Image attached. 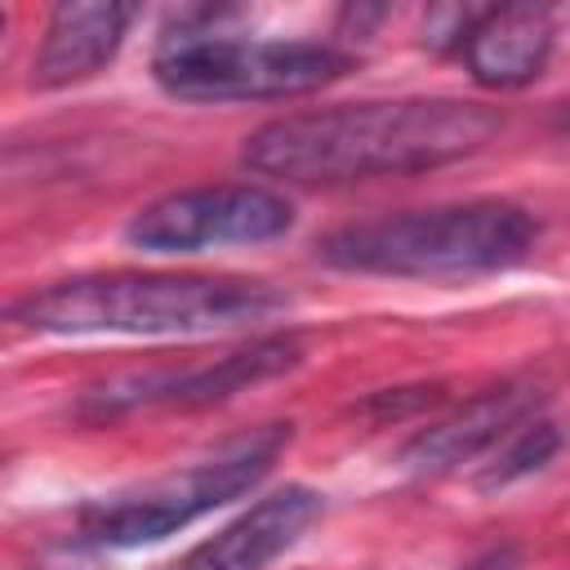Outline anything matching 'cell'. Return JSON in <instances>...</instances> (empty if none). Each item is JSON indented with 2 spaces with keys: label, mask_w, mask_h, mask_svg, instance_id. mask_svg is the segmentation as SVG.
Returning a JSON list of instances; mask_svg holds the SVG:
<instances>
[{
  "label": "cell",
  "mask_w": 570,
  "mask_h": 570,
  "mask_svg": "<svg viewBox=\"0 0 570 570\" xmlns=\"http://www.w3.org/2000/svg\"><path fill=\"white\" fill-rule=\"evenodd\" d=\"M503 116L468 98H383L294 111L258 125L240 160L263 178L334 187L387 174H423L481 151Z\"/></svg>",
  "instance_id": "cell-1"
},
{
  "label": "cell",
  "mask_w": 570,
  "mask_h": 570,
  "mask_svg": "<svg viewBox=\"0 0 570 570\" xmlns=\"http://www.w3.org/2000/svg\"><path fill=\"white\" fill-rule=\"evenodd\" d=\"M289 294L267 281L196 272H94L22 294L9 321L31 334H209L272 321Z\"/></svg>",
  "instance_id": "cell-2"
},
{
  "label": "cell",
  "mask_w": 570,
  "mask_h": 570,
  "mask_svg": "<svg viewBox=\"0 0 570 570\" xmlns=\"http://www.w3.org/2000/svg\"><path fill=\"white\" fill-rule=\"evenodd\" d=\"M539 240L530 209L512 200H463L436 209L387 214L347 223L316 240V258L334 272L396 276V281H445L481 276L521 263Z\"/></svg>",
  "instance_id": "cell-3"
},
{
  "label": "cell",
  "mask_w": 570,
  "mask_h": 570,
  "mask_svg": "<svg viewBox=\"0 0 570 570\" xmlns=\"http://www.w3.org/2000/svg\"><path fill=\"white\" fill-rule=\"evenodd\" d=\"M352 71V53L325 40H249L218 31V13L165 31L151 53V76L183 102H267L303 98Z\"/></svg>",
  "instance_id": "cell-4"
},
{
  "label": "cell",
  "mask_w": 570,
  "mask_h": 570,
  "mask_svg": "<svg viewBox=\"0 0 570 570\" xmlns=\"http://www.w3.org/2000/svg\"><path fill=\"white\" fill-rule=\"evenodd\" d=\"M285 445H289V423L254 428L183 472H169L138 490H120L111 499L89 503L76 517V534H80V543H94V548L160 543V539L178 534L183 525H191L196 517L254 490L276 468Z\"/></svg>",
  "instance_id": "cell-5"
},
{
  "label": "cell",
  "mask_w": 570,
  "mask_h": 570,
  "mask_svg": "<svg viewBox=\"0 0 570 570\" xmlns=\"http://www.w3.org/2000/svg\"><path fill=\"white\" fill-rule=\"evenodd\" d=\"M294 227V205L258 183L187 187L142 205L125 240L147 254H200L214 245H263Z\"/></svg>",
  "instance_id": "cell-6"
},
{
  "label": "cell",
  "mask_w": 570,
  "mask_h": 570,
  "mask_svg": "<svg viewBox=\"0 0 570 570\" xmlns=\"http://www.w3.org/2000/svg\"><path fill=\"white\" fill-rule=\"evenodd\" d=\"M303 361L298 334H263L236 352H223L218 361L187 365V370H147V374H125L111 383H98L85 392L80 414L85 419H116V414H138V410H200L232 401L236 392H249L276 374H289Z\"/></svg>",
  "instance_id": "cell-7"
},
{
  "label": "cell",
  "mask_w": 570,
  "mask_h": 570,
  "mask_svg": "<svg viewBox=\"0 0 570 570\" xmlns=\"http://www.w3.org/2000/svg\"><path fill=\"white\" fill-rule=\"evenodd\" d=\"M534 410H539L534 387H521V383L490 387L468 405H459L454 414H445L441 423L414 432L410 445L401 450V468L414 476H450L463 463L485 459L512 428L534 419Z\"/></svg>",
  "instance_id": "cell-8"
},
{
  "label": "cell",
  "mask_w": 570,
  "mask_h": 570,
  "mask_svg": "<svg viewBox=\"0 0 570 570\" xmlns=\"http://www.w3.org/2000/svg\"><path fill=\"white\" fill-rule=\"evenodd\" d=\"M321 517V494L312 485H281L227 521L218 534L196 543L169 570H267L285 557Z\"/></svg>",
  "instance_id": "cell-9"
},
{
  "label": "cell",
  "mask_w": 570,
  "mask_h": 570,
  "mask_svg": "<svg viewBox=\"0 0 570 570\" xmlns=\"http://www.w3.org/2000/svg\"><path fill=\"white\" fill-rule=\"evenodd\" d=\"M129 22H134V4H111V0L58 4L49 13L40 49L31 58V85L36 89H67V85L98 76L120 53Z\"/></svg>",
  "instance_id": "cell-10"
},
{
  "label": "cell",
  "mask_w": 570,
  "mask_h": 570,
  "mask_svg": "<svg viewBox=\"0 0 570 570\" xmlns=\"http://www.w3.org/2000/svg\"><path fill=\"white\" fill-rule=\"evenodd\" d=\"M552 40L557 27L543 4H503L481 9L459 58L481 89H521L548 67Z\"/></svg>",
  "instance_id": "cell-11"
},
{
  "label": "cell",
  "mask_w": 570,
  "mask_h": 570,
  "mask_svg": "<svg viewBox=\"0 0 570 570\" xmlns=\"http://www.w3.org/2000/svg\"><path fill=\"white\" fill-rule=\"evenodd\" d=\"M557 450H561L557 423L534 414V419H525L521 428H512V432L485 454V463H481V472H476V490H503V485H512V481L539 472Z\"/></svg>",
  "instance_id": "cell-12"
},
{
  "label": "cell",
  "mask_w": 570,
  "mask_h": 570,
  "mask_svg": "<svg viewBox=\"0 0 570 570\" xmlns=\"http://www.w3.org/2000/svg\"><path fill=\"white\" fill-rule=\"evenodd\" d=\"M441 401V387H387V392H374L361 410L365 414H374L379 423L383 419H405V414H414V410H423V405H436Z\"/></svg>",
  "instance_id": "cell-13"
},
{
  "label": "cell",
  "mask_w": 570,
  "mask_h": 570,
  "mask_svg": "<svg viewBox=\"0 0 570 570\" xmlns=\"http://www.w3.org/2000/svg\"><path fill=\"white\" fill-rule=\"evenodd\" d=\"M459 570H521V552L517 548H490V552H481V557H472L468 566H459Z\"/></svg>",
  "instance_id": "cell-14"
},
{
  "label": "cell",
  "mask_w": 570,
  "mask_h": 570,
  "mask_svg": "<svg viewBox=\"0 0 570 570\" xmlns=\"http://www.w3.org/2000/svg\"><path fill=\"white\" fill-rule=\"evenodd\" d=\"M566 125H570V102H566Z\"/></svg>",
  "instance_id": "cell-15"
}]
</instances>
